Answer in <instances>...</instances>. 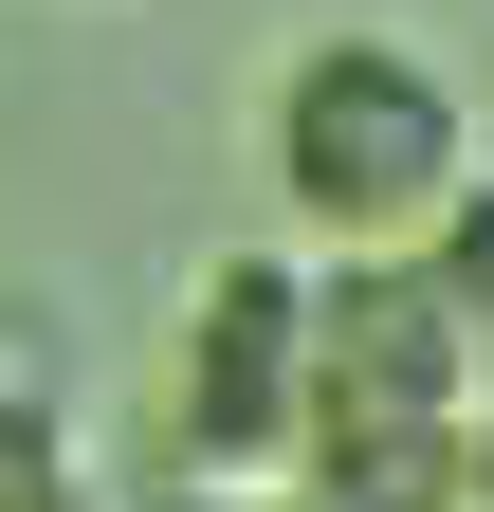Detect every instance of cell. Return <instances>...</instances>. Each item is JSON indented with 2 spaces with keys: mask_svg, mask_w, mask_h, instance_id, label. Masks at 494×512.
<instances>
[{
  "mask_svg": "<svg viewBox=\"0 0 494 512\" xmlns=\"http://www.w3.org/2000/svg\"><path fill=\"white\" fill-rule=\"evenodd\" d=\"M476 183V92L440 74L421 37H312L275 74V202L312 256H366V238H421Z\"/></svg>",
  "mask_w": 494,
  "mask_h": 512,
  "instance_id": "6da1fadb",
  "label": "cell"
},
{
  "mask_svg": "<svg viewBox=\"0 0 494 512\" xmlns=\"http://www.w3.org/2000/svg\"><path fill=\"white\" fill-rule=\"evenodd\" d=\"M293 458H312V256H202L165 348V476L293 494Z\"/></svg>",
  "mask_w": 494,
  "mask_h": 512,
  "instance_id": "7a4b0ae2",
  "label": "cell"
},
{
  "mask_svg": "<svg viewBox=\"0 0 494 512\" xmlns=\"http://www.w3.org/2000/svg\"><path fill=\"white\" fill-rule=\"evenodd\" d=\"M330 421H476V311L421 238L312 256V439Z\"/></svg>",
  "mask_w": 494,
  "mask_h": 512,
  "instance_id": "3957f363",
  "label": "cell"
},
{
  "mask_svg": "<svg viewBox=\"0 0 494 512\" xmlns=\"http://www.w3.org/2000/svg\"><path fill=\"white\" fill-rule=\"evenodd\" d=\"M312 512H476V421H330L293 458Z\"/></svg>",
  "mask_w": 494,
  "mask_h": 512,
  "instance_id": "277c9868",
  "label": "cell"
},
{
  "mask_svg": "<svg viewBox=\"0 0 494 512\" xmlns=\"http://www.w3.org/2000/svg\"><path fill=\"white\" fill-rule=\"evenodd\" d=\"M0 512H110L74 458V348L37 311H0Z\"/></svg>",
  "mask_w": 494,
  "mask_h": 512,
  "instance_id": "5b68a950",
  "label": "cell"
},
{
  "mask_svg": "<svg viewBox=\"0 0 494 512\" xmlns=\"http://www.w3.org/2000/svg\"><path fill=\"white\" fill-rule=\"evenodd\" d=\"M421 256H440V293L476 311V348H494V165L458 183V202H440V220H421Z\"/></svg>",
  "mask_w": 494,
  "mask_h": 512,
  "instance_id": "8992f818",
  "label": "cell"
},
{
  "mask_svg": "<svg viewBox=\"0 0 494 512\" xmlns=\"http://www.w3.org/2000/svg\"><path fill=\"white\" fill-rule=\"evenodd\" d=\"M476 512H494V421H476Z\"/></svg>",
  "mask_w": 494,
  "mask_h": 512,
  "instance_id": "52a82bcc",
  "label": "cell"
}]
</instances>
